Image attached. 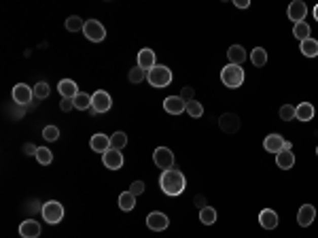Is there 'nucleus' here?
<instances>
[{"instance_id": "3", "label": "nucleus", "mask_w": 318, "mask_h": 238, "mask_svg": "<svg viewBox=\"0 0 318 238\" xmlns=\"http://www.w3.org/2000/svg\"><path fill=\"white\" fill-rule=\"evenodd\" d=\"M147 81L153 87H168L172 83V70L166 64H157L147 73Z\"/></svg>"}, {"instance_id": "9", "label": "nucleus", "mask_w": 318, "mask_h": 238, "mask_svg": "<svg viewBox=\"0 0 318 238\" xmlns=\"http://www.w3.org/2000/svg\"><path fill=\"white\" fill-rule=\"evenodd\" d=\"M91 106H93V109H96L98 113L111 111V106H113L111 94H109V92H104V90H98L96 94H91Z\"/></svg>"}, {"instance_id": "31", "label": "nucleus", "mask_w": 318, "mask_h": 238, "mask_svg": "<svg viewBox=\"0 0 318 238\" xmlns=\"http://www.w3.org/2000/svg\"><path fill=\"white\" fill-rule=\"evenodd\" d=\"M199 221H202L204 225H212L217 221V211L212 206H204L202 211H199Z\"/></svg>"}, {"instance_id": "45", "label": "nucleus", "mask_w": 318, "mask_h": 238, "mask_svg": "<svg viewBox=\"0 0 318 238\" xmlns=\"http://www.w3.org/2000/svg\"><path fill=\"white\" fill-rule=\"evenodd\" d=\"M316 156H318V147H316Z\"/></svg>"}, {"instance_id": "15", "label": "nucleus", "mask_w": 318, "mask_h": 238, "mask_svg": "<svg viewBox=\"0 0 318 238\" xmlns=\"http://www.w3.org/2000/svg\"><path fill=\"white\" fill-rule=\"evenodd\" d=\"M19 236L21 238H39L41 236V223L34 219H26L19 225Z\"/></svg>"}, {"instance_id": "28", "label": "nucleus", "mask_w": 318, "mask_h": 238, "mask_svg": "<svg viewBox=\"0 0 318 238\" xmlns=\"http://www.w3.org/2000/svg\"><path fill=\"white\" fill-rule=\"evenodd\" d=\"M310 32H312V28L308 21H299V23H295V28H293V34H295V39H299V43L310 39Z\"/></svg>"}, {"instance_id": "17", "label": "nucleus", "mask_w": 318, "mask_h": 238, "mask_svg": "<svg viewBox=\"0 0 318 238\" xmlns=\"http://www.w3.org/2000/svg\"><path fill=\"white\" fill-rule=\"evenodd\" d=\"M89 147L96 151V153H104L111 149V136H106V134H102V132H98V134H93L91 136V140H89Z\"/></svg>"}, {"instance_id": "27", "label": "nucleus", "mask_w": 318, "mask_h": 238, "mask_svg": "<svg viewBox=\"0 0 318 238\" xmlns=\"http://www.w3.org/2000/svg\"><path fill=\"white\" fill-rule=\"evenodd\" d=\"M73 102H75V109H79V111H89L91 109V96L85 92H79Z\"/></svg>"}, {"instance_id": "5", "label": "nucleus", "mask_w": 318, "mask_h": 238, "mask_svg": "<svg viewBox=\"0 0 318 238\" xmlns=\"http://www.w3.org/2000/svg\"><path fill=\"white\" fill-rule=\"evenodd\" d=\"M83 34L91 41V43H102L106 39V28L98 19H87L85 21V28H83Z\"/></svg>"}, {"instance_id": "33", "label": "nucleus", "mask_w": 318, "mask_h": 238, "mask_svg": "<svg viewBox=\"0 0 318 238\" xmlns=\"http://www.w3.org/2000/svg\"><path fill=\"white\" fill-rule=\"evenodd\" d=\"M127 79H129V83H134V85H136V83H143L147 79V70H143L140 66H134L127 73Z\"/></svg>"}, {"instance_id": "35", "label": "nucleus", "mask_w": 318, "mask_h": 238, "mask_svg": "<svg viewBox=\"0 0 318 238\" xmlns=\"http://www.w3.org/2000/svg\"><path fill=\"white\" fill-rule=\"evenodd\" d=\"M43 138L49 140V142L57 140V138H60V128H57V126H47V128H43Z\"/></svg>"}, {"instance_id": "7", "label": "nucleus", "mask_w": 318, "mask_h": 238, "mask_svg": "<svg viewBox=\"0 0 318 238\" xmlns=\"http://www.w3.org/2000/svg\"><path fill=\"white\" fill-rule=\"evenodd\" d=\"M11 96H13V102L15 104L26 106L34 98V90H30V85H26V83H17V85L13 87V92H11Z\"/></svg>"}, {"instance_id": "10", "label": "nucleus", "mask_w": 318, "mask_h": 238, "mask_svg": "<svg viewBox=\"0 0 318 238\" xmlns=\"http://www.w3.org/2000/svg\"><path fill=\"white\" fill-rule=\"evenodd\" d=\"M219 128L223 130L225 134H233L240 130V117L235 113H223L219 117Z\"/></svg>"}, {"instance_id": "42", "label": "nucleus", "mask_w": 318, "mask_h": 238, "mask_svg": "<svg viewBox=\"0 0 318 238\" xmlns=\"http://www.w3.org/2000/svg\"><path fill=\"white\" fill-rule=\"evenodd\" d=\"M233 5L238 9H249L251 7V0H233Z\"/></svg>"}, {"instance_id": "37", "label": "nucleus", "mask_w": 318, "mask_h": 238, "mask_svg": "<svg viewBox=\"0 0 318 238\" xmlns=\"http://www.w3.org/2000/svg\"><path fill=\"white\" fill-rule=\"evenodd\" d=\"M280 119L282 122H291V119H295V106L293 104H285L280 109Z\"/></svg>"}, {"instance_id": "41", "label": "nucleus", "mask_w": 318, "mask_h": 238, "mask_svg": "<svg viewBox=\"0 0 318 238\" xmlns=\"http://www.w3.org/2000/svg\"><path fill=\"white\" fill-rule=\"evenodd\" d=\"M37 151H39V147H34L32 142L30 145H23V153H26V156H37Z\"/></svg>"}, {"instance_id": "34", "label": "nucleus", "mask_w": 318, "mask_h": 238, "mask_svg": "<svg viewBox=\"0 0 318 238\" xmlns=\"http://www.w3.org/2000/svg\"><path fill=\"white\" fill-rule=\"evenodd\" d=\"M32 90H34V96H37V98H47L51 94V87H49V83H47V81H39Z\"/></svg>"}, {"instance_id": "44", "label": "nucleus", "mask_w": 318, "mask_h": 238, "mask_svg": "<svg viewBox=\"0 0 318 238\" xmlns=\"http://www.w3.org/2000/svg\"><path fill=\"white\" fill-rule=\"evenodd\" d=\"M314 19H316V21H318V5H316V7H314Z\"/></svg>"}, {"instance_id": "25", "label": "nucleus", "mask_w": 318, "mask_h": 238, "mask_svg": "<svg viewBox=\"0 0 318 238\" xmlns=\"http://www.w3.org/2000/svg\"><path fill=\"white\" fill-rule=\"evenodd\" d=\"M134 206H136V196L129 192H123V194H119V209L121 211H125V213H129V211H134Z\"/></svg>"}, {"instance_id": "24", "label": "nucleus", "mask_w": 318, "mask_h": 238, "mask_svg": "<svg viewBox=\"0 0 318 238\" xmlns=\"http://www.w3.org/2000/svg\"><path fill=\"white\" fill-rule=\"evenodd\" d=\"M299 51L305 55V57H316L318 55V41L316 39H305L299 43Z\"/></svg>"}, {"instance_id": "40", "label": "nucleus", "mask_w": 318, "mask_h": 238, "mask_svg": "<svg viewBox=\"0 0 318 238\" xmlns=\"http://www.w3.org/2000/svg\"><path fill=\"white\" fill-rule=\"evenodd\" d=\"M60 109L64 111V113H68V111H73L75 109V102L70 100V98H62V102H60Z\"/></svg>"}, {"instance_id": "32", "label": "nucleus", "mask_w": 318, "mask_h": 238, "mask_svg": "<svg viewBox=\"0 0 318 238\" xmlns=\"http://www.w3.org/2000/svg\"><path fill=\"white\" fill-rule=\"evenodd\" d=\"M125 145H127V134H125V132H115V134L111 136V149L121 151Z\"/></svg>"}, {"instance_id": "39", "label": "nucleus", "mask_w": 318, "mask_h": 238, "mask_svg": "<svg viewBox=\"0 0 318 238\" xmlns=\"http://www.w3.org/2000/svg\"><path fill=\"white\" fill-rule=\"evenodd\" d=\"M193 96H195V90H193V87H183V92H181V98H183L185 102H191V100H195Z\"/></svg>"}, {"instance_id": "43", "label": "nucleus", "mask_w": 318, "mask_h": 238, "mask_svg": "<svg viewBox=\"0 0 318 238\" xmlns=\"http://www.w3.org/2000/svg\"><path fill=\"white\" fill-rule=\"evenodd\" d=\"M195 204H197L199 211H202V209L206 206V198H204V196H197V198H195Z\"/></svg>"}, {"instance_id": "22", "label": "nucleus", "mask_w": 318, "mask_h": 238, "mask_svg": "<svg viewBox=\"0 0 318 238\" xmlns=\"http://www.w3.org/2000/svg\"><path fill=\"white\" fill-rule=\"evenodd\" d=\"M276 166L280 170H291L295 166V153L293 151H280L276 156Z\"/></svg>"}, {"instance_id": "20", "label": "nucleus", "mask_w": 318, "mask_h": 238, "mask_svg": "<svg viewBox=\"0 0 318 238\" xmlns=\"http://www.w3.org/2000/svg\"><path fill=\"white\" fill-rule=\"evenodd\" d=\"M227 57H229V64H235V66H242L246 62V57H249V53H246V49L242 45H231L227 49Z\"/></svg>"}, {"instance_id": "38", "label": "nucleus", "mask_w": 318, "mask_h": 238, "mask_svg": "<svg viewBox=\"0 0 318 238\" xmlns=\"http://www.w3.org/2000/svg\"><path fill=\"white\" fill-rule=\"evenodd\" d=\"M129 192H132L134 196L145 194V183H143V181H134L132 185H129Z\"/></svg>"}, {"instance_id": "8", "label": "nucleus", "mask_w": 318, "mask_h": 238, "mask_svg": "<svg viewBox=\"0 0 318 238\" xmlns=\"http://www.w3.org/2000/svg\"><path fill=\"white\" fill-rule=\"evenodd\" d=\"M147 225H149V230L153 232H163L170 225V219L166 213H159V211H153L147 215Z\"/></svg>"}, {"instance_id": "12", "label": "nucleus", "mask_w": 318, "mask_h": 238, "mask_svg": "<svg viewBox=\"0 0 318 238\" xmlns=\"http://www.w3.org/2000/svg\"><path fill=\"white\" fill-rule=\"evenodd\" d=\"M102 162H104V166L109 170H119L121 166H123V153L117 151V149H109L102 156Z\"/></svg>"}, {"instance_id": "30", "label": "nucleus", "mask_w": 318, "mask_h": 238, "mask_svg": "<svg viewBox=\"0 0 318 238\" xmlns=\"http://www.w3.org/2000/svg\"><path fill=\"white\" fill-rule=\"evenodd\" d=\"M185 113L189 117H193V119H199L204 115V106H202V102H199V100H191V102H187Z\"/></svg>"}, {"instance_id": "16", "label": "nucleus", "mask_w": 318, "mask_h": 238, "mask_svg": "<svg viewBox=\"0 0 318 238\" xmlns=\"http://www.w3.org/2000/svg\"><path fill=\"white\" fill-rule=\"evenodd\" d=\"M259 223H261V228H265V230H276L278 228V213L272 209H263L259 213Z\"/></svg>"}, {"instance_id": "14", "label": "nucleus", "mask_w": 318, "mask_h": 238, "mask_svg": "<svg viewBox=\"0 0 318 238\" xmlns=\"http://www.w3.org/2000/svg\"><path fill=\"white\" fill-rule=\"evenodd\" d=\"M285 142L287 140L282 138L280 134H267L265 140H263V147H265L267 153H276V156H278L280 151H285Z\"/></svg>"}, {"instance_id": "11", "label": "nucleus", "mask_w": 318, "mask_h": 238, "mask_svg": "<svg viewBox=\"0 0 318 238\" xmlns=\"http://www.w3.org/2000/svg\"><path fill=\"white\" fill-rule=\"evenodd\" d=\"M136 66H140L143 70H149L151 68H155L157 66V55H155V51L153 49H149V47H145V49H140L138 51V64Z\"/></svg>"}, {"instance_id": "29", "label": "nucleus", "mask_w": 318, "mask_h": 238, "mask_svg": "<svg viewBox=\"0 0 318 238\" xmlns=\"http://www.w3.org/2000/svg\"><path fill=\"white\" fill-rule=\"evenodd\" d=\"M64 26H66L68 32H81L85 28V21H83V17H79V15H70Z\"/></svg>"}, {"instance_id": "18", "label": "nucleus", "mask_w": 318, "mask_h": 238, "mask_svg": "<svg viewBox=\"0 0 318 238\" xmlns=\"http://www.w3.org/2000/svg\"><path fill=\"white\" fill-rule=\"evenodd\" d=\"M308 15V7H305V3H301V0H293V3L289 5V17L299 23V21H305L303 17Z\"/></svg>"}, {"instance_id": "23", "label": "nucleus", "mask_w": 318, "mask_h": 238, "mask_svg": "<svg viewBox=\"0 0 318 238\" xmlns=\"http://www.w3.org/2000/svg\"><path fill=\"white\" fill-rule=\"evenodd\" d=\"M295 119H299V122H310V119H314V104L301 102L299 106H295Z\"/></svg>"}, {"instance_id": "13", "label": "nucleus", "mask_w": 318, "mask_h": 238, "mask_svg": "<svg viewBox=\"0 0 318 238\" xmlns=\"http://www.w3.org/2000/svg\"><path fill=\"white\" fill-rule=\"evenodd\" d=\"M185 109H187V102L181 96H168L163 100V111L170 115H181Z\"/></svg>"}, {"instance_id": "2", "label": "nucleus", "mask_w": 318, "mask_h": 238, "mask_svg": "<svg viewBox=\"0 0 318 238\" xmlns=\"http://www.w3.org/2000/svg\"><path fill=\"white\" fill-rule=\"evenodd\" d=\"M221 81H223V85H225V87L238 90L244 83V68L235 66V64H227L225 68L221 70Z\"/></svg>"}, {"instance_id": "6", "label": "nucleus", "mask_w": 318, "mask_h": 238, "mask_svg": "<svg viewBox=\"0 0 318 238\" xmlns=\"http://www.w3.org/2000/svg\"><path fill=\"white\" fill-rule=\"evenodd\" d=\"M153 162H155L157 168L170 170V168H174V153L168 147H157L155 153H153Z\"/></svg>"}, {"instance_id": "36", "label": "nucleus", "mask_w": 318, "mask_h": 238, "mask_svg": "<svg viewBox=\"0 0 318 238\" xmlns=\"http://www.w3.org/2000/svg\"><path fill=\"white\" fill-rule=\"evenodd\" d=\"M37 160L43 164V166H47V164H51L53 162V153L47 149V147H39V151H37Z\"/></svg>"}, {"instance_id": "19", "label": "nucleus", "mask_w": 318, "mask_h": 238, "mask_svg": "<svg viewBox=\"0 0 318 238\" xmlns=\"http://www.w3.org/2000/svg\"><path fill=\"white\" fill-rule=\"evenodd\" d=\"M316 219V209L314 204H303L297 213V223L301 225V228H308V225H312V221Z\"/></svg>"}, {"instance_id": "26", "label": "nucleus", "mask_w": 318, "mask_h": 238, "mask_svg": "<svg viewBox=\"0 0 318 238\" xmlns=\"http://www.w3.org/2000/svg\"><path fill=\"white\" fill-rule=\"evenodd\" d=\"M251 62L257 66V68H261L267 64V51L263 49V47H255V49L251 51Z\"/></svg>"}, {"instance_id": "4", "label": "nucleus", "mask_w": 318, "mask_h": 238, "mask_svg": "<svg viewBox=\"0 0 318 238\" xmlns=\"http://www.w3.org/2000/svg\"><path fill=\"white\" fill-rule=\"evenodd\" d=\"M43 219L49 223V225H55V223H60L64 219V204H60L57 200H49V202H45L43 209Z\"/></svg>"}, {"instance_id": "21", "label": "nucleus", "mask_w": 318, "mask_h": 238, "mask_svg": "<svg viewBox=\"0 0 318 238\" xmlns=\"http://www.w3.org/2000/svg\"><path fill=\"white\" fill-rule=\"evenodd\" d=\"M57 92L62 94V98L75 100V96L79 94V87H77V83L73 79H62L60 83H57Z\"/></svg>"}, {"instance_id": "1", "label": "nucleus", "mask_w": 318, "mask_h": 238, "mask_svg": "<svg viewBox=\"0 0 318 238\" xmlns=\"http://www.w3.org/2000/svg\"><path fill=\"white\" fill-rule=\"evenodd\" d=\"M159 187L166 196H181L187 187V178H185L183 170H179V168L163 170L159 176Z\"/></svg>"}]
</instances>
